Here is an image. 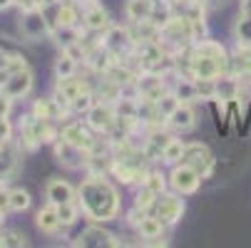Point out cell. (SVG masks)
<instances>
[{"label": "cell", "instance_id": "11", "mask_svg": "<svg viewBox=\"0 0 251 248\" xmlns=\"http://www.w3.org/2000/svg\"><path fill=\"white\" fill-rule=\"evenodd\" d=\"M32 90V72L30 69H20L5 77V82H0V92L8 94L10 99H23Z\"/></svg>", "mask_w": 251, "mask_h": 248}, {"label": "cell", "instance_id": "21", "mask_svg": "<svg viewBox=\"0 0 251 248\" xmlns=\"http://www.w3.org/2000/svg\"><path fill=\"white\" fill-rule=\"evenodd\" d=\"M15 169H18V152L13 149L10 141H5L0 147V181H5Z\"/></svg>", "mask_w": 251, "mask_h": 248}, {"label": "cell", "instance_id": "4", "mask_svg": "<svg viewBox=\"0 0 251 248\" xmlns=\"http://www.w3.org/2000/svg\"><path fill=\"white\" fill-rule=\"evenodd\" d=\"M20 32H23V38H25V40L38 43V40L45 38V35L52 32V27H50L48 15L38 8V10H27V13L20 15Z\"/></svg>", "mask_w": 251, "mask_h": 248}, {"label": "cell", "instance_id": "17", "mask_svg": "<svg viewBox=\"0 0 251 248\" xmlns=\"http://www.w3.org/2000/svg\"><path fill=\"white\" fill-rule=\"evenodd\" d=\"M45 196H48L50 203L60 206V203H67V201H77V189H73L62 179H52L45 186Z\"/></svg>", "mask_w": 251, "mask_h": 248}, {"label": "cell", "instance_id": "32", "mask_svg": "<svg viewBox=\"0 0 251 248\" xmlns=\"http://www.w3.org/2000/svg\"><path fill=\"white\" fill-rule=\"evenodd\" d=\"M30 208V194L25 189H10V211H27Z\"/></svg>", "mask_w": 251, "mask_h": 248}, {"label": "cell", "instance_id": "31", "mask_svg": "<svg viewBox=\"0 0 251 248\" xmlns=\"http://www.w3.org/2000/svg\"><path fill=\"white\" fill-rule=\"evenodd\" d=\"M154 104H157V110H159V114H162V117H169V114H172V112H174L182 102H179V99H176V94L169 90V92H167V94H162Z\"/></svg>", "mask_w": 251, "mask_h": 248}, {"label": "cell", "instance_id": "24", "mask_svg": "<svg viewBox=\"0 0 251 248\" xmlns=\"http://www.w3.org/2000/svg\"><path fill=\"white\" fill-rule=\"evenodd\" d=\"M95 102H97V94H95L92 90H87V92L77 94L73 102L67 104V107H70V114H87V112L95 107Z\"/></svg>", "mask_w": 251, "mask_h": 248}, {"label": "cell", "instance_id": "7", "mask_svg": "<svg viewBox=\"0 0 251 248\" xmlns=\"http://www.w3.org/2000/svg\"><path fill=\"white\" fill-rule=\"evenodd\" d=\"M60 136H62L65 141H70V144H75V147L85 149L87 154H90V149H92V144H95V139H97V134L87 127V122L82 124V122H77V119L65 122L62 129H60Z\"/></svg>", "mask_w": 251, "mask_h": 248}, {"label": "cell", "instance_id": "5", "mask_svg": "<svg viewBox=\"0 0 251 248\" xmlns=\"http://www.w3.org/2000/svg\"><path fill=\"white\" fill-rule=\"evenodd\" d=\"M102 45L110 50V52H115L120 60H125V57L134 50V38H132L129 27L110 25V27L102 32Z\"/></svg>", "mask_w": 251, "mask_h": 248}, {"label": "cell", "instance_id": "41", "mask_svg": "<svg viewBox=\"0 0 251 248\" xmlns=\"http://www.w3.org/2000/svg\"><path fill=\"white\" fill-rule=\"evenodd\" d=\"M75 3H77V5H82V8H87V5H95L97 0H75Z\"/></svg>", "mask_w": 251, "mask_h": 248}, {"label": "cell", "instance_id": "42", "mask_svg": "<svg viewBox=\"0 0 251 248\" xmlns=\"http://www.w3.org/2000/svg\"><path fill=\"white\" fill-rule=\"evenodd\" d=\"M3 221H5V211L0 208V226H3Z\"/></svg>", "mask_w": 251, "mask_h": 248}, {"label": "cell", "instance_id": "38", "mask_svg": "<svg viewBox=\"0 0 251 248\" xmlns=\"http://www.w3.org/2000/svg\"><path fill=\"white\" fill-rule=\"evenodd\" d=\"M8 62H10V52L0 50V72H5V69H8Z\"/></svg>", "mask_w": 251, "mask_h": 248}, {"label": "cell", "instance_id": "19", "mask_svg": "<svg viewBox=\"0 0 251 248\" xmlns=\"http://www.w3.org/2000/svg\"><path fill=\"white\" fill-rule=\"evenodd\" d=\"M35 224H38V228H40L43 233H50V236L57 233V231L62 228V224H60V214H57V206L48 201V206H43V208L38 211V216H35Z\"/></svg>", "mask_w": 251, "mask_h": 248}, {"label": "cell", "instance_id": "26", "mask_svg": "<svg viewBox=\"0 0 251 248\" xmlns=\"http://www.w3.org/2000/svg\"><path fill=\"white\" fill-rule=\"evenodd\" d=\"M57 214H60V224L62 226H73V224H77L82 208H80L77 201H67V203H60L57 206Z\"/></svg>", "mask_w": 251, "mask_h": 248}, {"label": "cell", "instance_id": "15", "mask_svg": "<svg viewBox=\"0 0 251 248\" xmlns=\"http://www.w3.org/2000/svg\"><path fill=\"white\" fill-rule=\"evenodd\" d=\"M241 97V80L234 72H224L217 77V99L222 102H236Z\"/></svg>", "mask_w": 251, "mask_h": 248}, {"label": "cell", "instance_id": "8", "mask_svg": "<svg viewBox=\"0 0 251 248\" xmlns=\"http://www.w3.org/2000/svg\"><path fill=\"white\" fill-rule=\"evenodd\" d=\"M184 214V199H179L176 194H159L154 203V216L164 226H174Z\"/></svg>", "mask_w": 251, "mask_h": 248}, {"label": "cell", "instance_id": "33", "mask_svg": "<svg viewBox=\"0 0 251 248\" xmlns=\"http://www.w3.org/2000/svg\"><path fill=\"white\" fill-rule=\"evenodd\" d=\"M194 87H197L199 99L211 102L214 97H217V80H194Z\"/></svg>", "mask_w": 251, "mask_h": 248}, {"label": "cell", "instance_id": "29", "mask_svg": "<svg viewBox=\"0 0 251 248\" xmlns=\"http://www.w3.org/2000/svg\"><path fill=\"white\" fill-rule=\"evenodd\" d=\"M145 184L147 189H152L154 194H164V189H167V176L162 174V171H157V169H150L147 174H145Z\"/></svg>", "mask_w": 251, "mask_h": 248}, {"label": "cell", "instance_id": "13", "mask_svg": "<svg viewBox=\"0 0 251 248\" xmlns=\"http://www.w3.org/2000/svg\"><path fill=\"white\" fill-rule=\"evenodd\" d=\"M55 157H57V161L60 164H65V166H70V169H80V166H85L87 164V152L85 149H80V147H75V144H70V141H65L62 136L55 141Z\"/></svg>", "mask_w": 251, "mask_h": 248}, {"label": "cell", "instance_id": "25", "mask_svg": "<svg viewBox=\"0 0 251 248\" xmlns=\"http://www.w3.org/2000/svg\"><path fill=\"white\" fill-rule=\"evenodd\" d=\"M137 231H139V236L142 238H157V236H162L164 233V224L157 219V216H145L139 221V226H137Z\"/></svg>", "mask_w": 251, "mask_h": 248}, {"label": "cell", "instance_id": "10", "mask_svg": "<svg viewBox=\"0 0 251 248\" xmlns=\"http://www.w3.org/2000/svg\"><path fill=\"white\" fill-rule=\"evenodd\" d=\"M184 164L194 166V169L201 174V179H206V176H211L214 166H217V159H214V154L206 149V144H199V141H194V144H187Z\"/></svg>", "mask_w": 251, "mask_h": 248}, {"label": "cell", "instance_id": "9", "mask_svg": "<svg viewBox=\"0 0 251 248\" xmlns=\"http://www.w3.org/2000/svg\"><path fill=\"white\" fill-rule=\"evenodd\" d=\"M134 85H137L139 99H147V102H157L162 94L169 92L167 80H164V75H159V72H139V77H137Z\"/></svg>", "mask_w": 251, "mask_h": 248}, {"label": "cell", "instance_id": "28", "mask_svg": "<svg viewBox=\"0 0 251 248\" xmlns=\"http://www.w3.org/2000/svg\"><path fill=\"white\" fill-rule=\"evenodd\" d=\"M157 199H159V194H154L152 189H147L145 184H142V189H139V191H137V196H134V206L150 214V208H154Z\"/></svg>", "mask_w": 251, "mask_h": 248}, {"label": "cell", "instance_id": "1", "mask_svg": "<svg viewBox=\"0 0 251 248\" xmlns=\"http://www.w3.org/2000/svg\"><path fill=\"white\" fill-rule=\"evenodd\" d=\"M77 203L90 221H115L120 216V194L107 174H90L77 189Z\"/></svg>", "mask_w": 251, "mask_h": 248}, {"label": "cell", "instance_id": "23", "mask_svg": "<svg viewBox=\"0 0 251 248\" xmlns=\"http://www.w3.org/2000/svg\"><path fill=\"white\" fill-rule=\"evenodd\" d=\"M184 152H187V144L182 139H172L169 144L164 147V152H162V161L164 164H182L184 161Z\"/></svg>", "mask_w": 251, "mask_h": 248}, {"label": "cell", "instance_id": "27", "mask_svg": "<svg viewBox=\"0 0 251 248\" xmlns=\"http://www.w3.org/2000/svg\"><path fill=\"white\" fill-rule=\"evenodd\" d=\"M77 60H73V57H70V55H60L57 57V62H55V75L57 77H73L75 72H77Z\"/></svg>", "mask_w": 251, "mask_h": 248}, {"label": "cell", "instance_id": "34", "mask_svg": "<svg viewBox=\"0 0 251 248\" xmlns=\"http://www.w3.org/2000/svg\"><path fill=\"white\" fill-rule=\"evenodd\" d=\"M0 246L23 248V246H27V238H25L20 231H0Z\"/></svg>", "mask_w": 251, "mask_h": 248}, {"label": "cell", "instance_id": "36", "mask_svg": "<svg viewBox=\"0 0 251 248\" xmlns=\"http://www.w3.org/2000/svg\"><path fill=\"white\" fill-rule=\"evenodd\" d=\"M5 141H13V124L8 117H0V144Z\"/></svg>", "mask_w": 251, "mask_h": 248}, {"label": "cell", "instance_id": "12", "mask_svg": "<svg viewBox=\"0 0 251 248\" xmlns=\"http://www.w3.org/2000/svg\"><path fill=\"white\" fill-rule=\"evenodd\" d=\"M73 246H85V248H102V246H122V241H117L115 233L110 231H104L102 226H87L77 241Z\"/></svg>", "mask_w": 251, "mask_h": 248}, {"label": "cell", "instance_id": "2", "mask_svg": "<svg viewBox=\"0 0 251 248\" xmlns=\"http://www.w3.org/2000/svg\"><path fill=\"white\" fill-rule=\"evenodd\" d=\"M189 72L192 80H217L224 72H231V57L219 43L199 40L189 47Z\"/></svg>", "mask_w": 251, "mask_h": 248}, {"label": "cell", "instance_id": "18", "mask_svg": "<svg viewBox=\"0 0 251 248\" xmlns=\"http://www.w3.org/2000/svg\"><path fill=\"white\" fill-rule=\"evenodd\" d=\"M167 124L172 127V129H176V132H189V129H194V124H197V114H194V110H192V104H179V107L167 117Z\"/></svg>", "mask_w": 251, "mask_h": 248}, {"label": "cell", "instance_id": "39", "mask_svg": "<svg viewBox=\"0 0 251 248\" xmlns=\"http://www.w3.org/2000/svg\"><path fill=\"white\" fill-rule=\"evenodd\" d=\"M241 15H251V0H241Z\"/></svg>", "mask_w": 251, "mask_h": 248}, {"label": "cell", "instance_id": "16", "mask_svg": "<svg viewBox=\"0 0 251 248\" xmlns=\"http://www.w3.org/2000/svg\"><path fill=\"white\" fill-rule=\"evenodd\" d=\"M87 90H92L87 82H82V80H77L75 75L73 77H57V85H55V94L65 102V104H70L77 94H82V92H87Z\"/></svg>", "mask_w": 251, "mask_h": 248}, {"label": "cell", "instance_id": "20", "mask_svg": "<svg viewBox=\"0 0 251 248\" xmlns=\"http://www.w3.org/2000/svg\"><path fill=\"white\" fill-rule=\"evenodd\" d=\"M154 5H157V0H127L125 13H127V18H129L132 23L150 20V15H152Z\"/></svg>", "mask_w": 251, "mask_h": 248}, {"label": "cell", "instance_id": "30", "mask_svg": "<svg viewBox=\"0 0 251 248\" xmlns=\"http://www.w3.org/2000/svg\"><path fill=\"white\" fill-rule=\"evenodd\" d=\"M236 40L241 47H251V15H241L236 23Z\"/></svg>", "mask_w": 251, "mask_h": 248}, {"label": "cell", "instance_id": "35", "mask_svg": "<svg viewBox=\"0 0 251 248\" xmlns=\"http://www.w3.org/2000/svg\"><path fill=\"white\" fill-rule=\"evenodd\" d=\"M20 69H27V62L23 55H13L10 52V62H8V69H5V75H13V72H20Z\"/></svg>", "mask_w": 251, "mask_h": 248}, {"label": "cell", "instance_id": "22", "mask_svg": "<svg viewBox=\"0 0 251 248\" xmlns=\"http://www.w3.org/2000/svg\"><path fill=\"white\" fill-rule=\"evenodd\" d=\"M172 92L176 94V99H179V102H184V104H192L194 99H199V97H197V87H194V80H192V77H182V75H179V77H176V82L172 85Z\"/></svg>", "mask_w": 251, "mask_h": 248}, {"label": "cell", "instance_id": "14", "mask_svg": "<svg viewBox=\"0 0 251 248\" xmlns=\"http://www.w3.org/2000/svg\"><path fill=\"white\" fill-rule=\"evenodd\" d=\"M110 25H112L110 13H107L100 3L85 8V13H82V27L85 30H90V32H104Z\"/></svg>", "mask_w": 251, "mask_h": 248}, {"label": "cell", "instance_id": "44", "mask_svg": "<svg viewBox=\"0 0 251 248\" xmlns=\"http://www.w3.org/2000/svg\"><path fill=\"white\" fill-rule=\"evenodd\" d=\"M0 147H3V144H0Z\"/></svg>", "mask_w": 251, "mask_h": 248}, {"label": "cell", "instance_id": "6", "mask_svg": "<svg viewBox=\"0 0 251 248\" xmlns=\"http://www.w3.org/2000/svg\"><path fill=\"white\" fill-rule=\"evenodd\" d=\"M87 117V127L95 132V134H107L112 127H115V122H117V112H115V104H110V102H95V107L85 114Z\"/></svg>", "mask_w": 251, "mask_h": 248}, {"label": "cell", "instance_id": "3", "mask_svg": "<svg viewBox=\"0 0 251 248\" xmlns=\"http://www.w3.org/2000/svg\"><path fill=\"white\" fill-rule=\"evenodd\" d=\"M169 186L176 191V194H182V196H187V194H194L199 186H201V174L194 169V166H189V164H174V169H172V174H169Z\"/></svg>", "mask_w": 251, "mask_h": 248}, {"label": "cell", "instance_id": "37", "mask_svg": "<svg viewBox=\"0 0 251 248\" xmlns=\"http://www.w3.org/2000/svg\"><path fill=\"white\" fill-rule=\"evenodd\" d=\"M10 110H13V99H10L8 94L0 92V117H8Z\"/></svg>", "mask_w": 251, "mask_h": 248}, {"label": "cell", "instance_id": "43", "mask_svg": "<svg viewBox=\"0 0 251 248\" xmlns=\"http://www.w3.org/2000/svg\"><path fill=\"white\" fill-rule=\"evenodd\" d=\"M194 3H201V5H204V3H206V0H194Z\"/></svg>", "mask_w": 251, "mask_h": 248}, {"label": "cell", "instance_id": "40", "mask_svg": "<svg viewBox=\"0 0 251 248\" xmlns=\"http://www.w3.org/2000/svg\"><path fill=\"white\" fill-rule=\"evenodd\" d=\"M10 5H15V0H0V10H5Z\"/></svg>", "mask_w": 251, "mask_h": 248}]
</instances>
